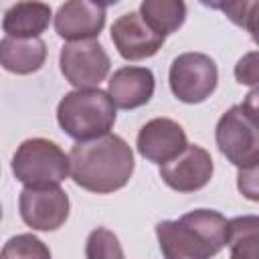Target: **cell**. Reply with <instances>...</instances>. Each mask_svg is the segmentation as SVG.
<instances>
[{
    "label": "cell",
    "instance_id": "obj_12",
    "mask_svg": "<svg viewBox=\"0 0 259 259\" xmlns=\"http://www.w3.org/2000/svg\"><path fill=\"white\" fill-rule=\"evenodd\" d=\"M188 146L186 132L170 117H154L138 132L136 148L142 158L154 164H166Z\"/></svg>",
    "mask_w": 259,
    "mask_h": 259
},
{
    "label": "cell",
    "instance_id": "obj_18",
    "mask_svg": "<svg viewBox=\"0 0 259 259\" xmlns=\"http://www.w3.org/2000/svg\"><path fill=\"white\" fill-rule=\"evenodd\" d=\"M0 259H51V251L32 233H20L4 243Z\"/></svg>",
    "mask_w": 259,
    "mask_h": 259
},
{
    "label": "cell",
    "instance_id": "obj_16",
    "mask_svg": "<svg viewBox=\"0 0 259 259\" xmlns=\"http://www.w3.org/2000/svg\"><path fill=\"white\" fill-rule=\"evenodd\" d=\"M138 14L144 22L166 38L176 32L186 20V4L182 0H144Z\"/></svg>",
    "mask_w": 259,
    "mask_h": 259
},
{
    "label": "cell",
    "instance_id": "obj_1",
    "mask_svg": "<svg viewBox=\"0 0 259 259\" xmlns=\"http://www.w3.org/2000/svg\"><path fill=\"white\" fill-rule=\"evenodd\" d=\"M134 152L130 144L105 134L89 142H77L69 152V172L77 186L95 194H111L123 188L134 174Z\"/></svg>",
    "mask_w": 259,
    "mask_h": 259
},
{
    "label": "cell",
    "instance_id": "obj_17",
    "mask_svg": "<svg viewBox=\"0 0 259 259\" xmlns=\"http://www.w3.org/2000/svg\"><path fill=\"white\" fill-rule=\"evenodd\" d=\"M257 229L259 219L255 214H245L229 221V259H257Z\"/></svg>",
    "mask_w": 259,
    "mask_h": 259
},
{
    "label": "cell",
    "instance_id": "obj_21",
    "mask_svg": "<svg viewBox=\"0 0 259 259\" xmlns=\"http://www.w3.org/2000/svg\"><path fill=\"white\" fill-rule=\"evenodd\" d=\"M235 77L241 85H257V53L251 51L247 53L243 59H239L237 67H235Z\"/></svg>",
    "mask_w": 259,
    "mask_h": 259
},
{
    "label": "cell",
    "instance_id": "obj_6",
    "mask_svg": "<svg viewBox=\"0 0 259 259\" xmlns=\"http://www.w3.org/2000/svg\"><path fill=\"white\" fill-rule=\"evenodd\" d=\"M168 83L172 95L182 103H202L208 99L219 83L217 63L204 53H182L178 55L168 71Z\"/></svg>",
    "mask_w": 259,
    "mask_h": 259
},
{
    "label": "cell",
    "instance_id": "obj_22",
    "mask_svg": "<svg viewBox=\"0 0 259 259\" xmlns=\"http://www.w3.org/2000/svg\"><path fill=\"white\" fill-rule=\"evenodd\" d=\"M257 166L253 168H245L239 172V190L249 198V200H257Z\"/></svg>",
    "mask_w": 259,
    "mask_h": 259
},
{
    "label": "cell",
    "instance_id": "obj_8",
    "mask_svg": "<svg viewBox=\"0 0 259 259\" xmlns=\"http://www.w3.org/2000/svg\"><path fill=\"white\" fill-rule=\"evenodd\" d=\"M69 196L61 186H24L18 196L20 219L34 231H57L69 219Z\"/></svg>",
    "mask_w": 259,
    "mask_h": 259
},
{
    "label": "cell",
    "instance_id": "obj_20",
    "mask_svg": "<svg viewBox=\"0 0 259 259\" xmlns=\"http://www.w3.org/2000/svg\"><path fill=\"white\" fill-rule=\"evenodd\" d=\"M257 2H231V4H212V8L223 10L235 24L247 28L251 32V36H255V10H257Z\"/></svg>",
    "mask_w": 259,
    "mask_h": 259
},
{
    "label": "cell",
    "instance_id": "obj_7",
    "mask_svg": "<svg viewBox=\"0 0 259 259\" xmlns=\"http://www.w3.org/2000/svg\"><path fill=\"white\" fill-rule=\"evenodd\" d=\"M63 77L77 89H95L109 73L111 61L99 40L65 42L59 53Z\"/></svg>",
    "mask_w": 259,
    "mask_h": 259
},
{
    "label": "cell",
    "instance_id": "obj_19",
    "mask_svg": "<svg viewBox=\"0 0 259 259\" xmlns=\"http://www.w3.org/2000/svg\"><path fill=\"white\" fill-rule=\"evenodd\" d=\"M87 259H125L117 235L105 227H97L89 233L85 241Z\"/></svg>",
    "mask_w": 259,
    "mask_h": 259
},
{
    "label": "cell",
    "instance_id": "obj_4",
    "mask_svg": "<svg viewBox=\"0 0 259 259\" xmlns=\"http://www.w3.org/2000/svg\"><path fill=\"white\" fill-rule=\"evenodd\" d=\"M257 91L247 95V101L227 109L217 121L214 140L221 154L239 170L253 168L259 162V130H257Z\"/></svg>",
    "mask_w": 259,
    "mask_h": 259
},
{
    "label": "cell",
    "instance_id": "obj_23",
    "mask_svg": "<svg viewBox=\"0 0 259 259\" xmlns=\"http://www.w3.org/2000/svg\"><path fill=\"white\" fill-rule=\"evenodd\" d=\"M0 219H2V206H0Z\"/></svg>",
    "mask_w": 259,
    "mask_h": 259
},
{
    "label": "cell",
    "instance_id": "obj_15",
    "mask_svg": "<svg viewBox=\"0 0 259 259\" xmlns=\"http://www.w3.org/2000/svg\"><path fill=\"white\" fill-rule=\"evenodd\" d=\"M47 61V45L42 38H12L0 40V65L14 75H30L42 69Z\"/></svg>",
    "mask_w": 259,
    "mask_h": 259
},
{
    "label": "cell",
    "instance_id": "obj_14",
    "mask_svg": "<svg viewBox=\"0 0 259 259\" xmlns=\"http://www.w3.org/2000/svg\"><path fill=\"white\" fill-rule=\"evenodd\" d=\"M53 10L45 2H16L2 18V30L12 38H40L49 28Z\"/></svg>",
    "mask_w": 259,
    "mask_h": 259
},
{
    "label": "cell",
    "instance_id": "obj_9",
    "mask_svg": "<svg viewBox=\"0 0 259 259\" xmlns=\"http://www.w3.org/2000/svg\"><path fill=\"white\" fill-rule=\"evenodd\" d=\"M212 172V158L198 144H188L176 158L160 166V178L176 192H196L204 188L210 182Z\"/></svg>",
    "mask_w": 259,
    "mask_h": 259
},
{
    "label": "cell",
    "instance_id": "obj_10",
    "mask_svg": "<svg viewBox=\"0 0 259 259\" xmlns=\"http://www.w3.org/2000/svg\"><path fill=\"white\" fill-rule=\"evenodd\" d=\"M111 40L121 59L144 61L154 57L166 38L150 28L138 12H125L111 24Z\"/></svg>",
    "mask_w": 259,
    "mask_h": 259
},
{
    "label": "cell",
    "instance_id": "obj_3",
    "mask_svg": "<svg viewBox=\"0 0 259 259\" xmlns=\"http://www.w3.org/2000/svg\"><path fill=\"white\" fill-rule=\"evenodd\" d=\"M115 117L113 101L99 87L69 91L57 105L59 125L75 142H89L111 134Z\"/></svg>",
    "mask_w": 259,
    "mask_h": 259
},
{
    "label": "cell",
    "instance_id": "obj_11",
    "mask_svg": "<svg viewBox=\"0 0 259 259\" xmlns=\"http://www.w3.org/2000/svg\"><path fill=\"white\" fill-rule=\"evenodd\" d=\"M107 6L89 0H69L57 8L55 30L69 42L93 40L105 26Z\"/></svg>",
    "mask_w": 259,
    "mask_h": 259
},
{
    "label": "cell",
    "instance_id": "obj_13",
    "mask_svg": "<svg viewBox=\"0 0 259 259\" xmlns=\"http://www.w3.org/2000/svg\"><path fill=\"white\" fill-rule=\"evenodd\" d=\"M156 89V79L148 67H121L109 77L107 95L115 107L138 109L146 105Z\"/></svg>",
    "mask_w": 259,
    "mask_h": 259
},
{
    "label": "cell",
    "instance_id": "obj_5",
    "mask_svg": "<svg viewBox=\"0 0 259 259\" xmlns=\"http://www.w3.org/2000/svg\"><path fill=\"white\" fill-rule=\"evenodd\" d=\"M12 174L24 186H61L69 176V156L47 138L24 140L12 156Z\"/></svg>",
    "mask_w": 259,
    "mask_h": 259
},
{
    "label": "cell",
    "instance_id": "obj_2",
    "mask_svg": "<svg viewBox=\"0 0 259 259\" xmlns=\"http://www.w3.org/2000/svg\"><path fill=\"white\" fill-rule=\"evenodd\" d=\"M156 237L164 259H210L227 247L229 221L212 208H196L178 221H160Z\"/></svg>",
    "mask_w": 259,
    "mask_h": 259
}]
</instances>
